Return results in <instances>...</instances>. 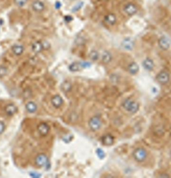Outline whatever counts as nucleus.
Masks as SVG:
<instances>
[{"instance_id":"1","label":"nucleus","mask_w":171,"mask_h":178,"mask_svg":"<svg viewBox=\"0 0 171 178\" xmlns=\"http://www.w3.org/2000/svg\"><path fill=\"white\" fill-rule=\"evenodd\" d=\"M123 107L126 111L132 113H136L139 109V104L129 98L125 100L123 103Z\"/></svg>"},{"instance_id":"2","label":"nucleus","mask_w":171,"mask_h":178,"mask_svg":"<svg viewBox=\"0 0 171 178\" xmlns=\"http://www.w3.org/2000/svg\"><path fill=\"white\" fill-rule=\"evenodd\" d=\"M88 124L92 131H96L100 129L102 125V122L100 117L99 116H94L90 120Z\"/></svg>"},{"instance_id":"3","label":"nucleus","mask_w":171,"mask_h":178,"mask_svg":"<svg viewBox=\"0 0 171 178\" xmlns=\"http://www.w3.org/2000/svg\"><path fill=\"white\" fill-rule=\"evenodd\" d=\"M133 156L137 162H143L147 157V153L144 148H138L133 151Z\"/></svg>"},{"instance_id":"4","label":"nucleus","mask_w":171,"mask_h":178,"mask_svg":"<svg viewBox=\"0 0 171 178\" xmlns=\"http://www.w3.org/2000/svg\"><path fill=\"white\" fill-rule=\"evenodd\" d=\"M35 163L36 165L39 167H43L46 166L48 163V157L44 154H40L36 157Z\"/></svg>"},{"instance_id":"5","label":"nucleus","mask_w":171,"mask_h":178,"mask_svg":"<svg viewBox=\"0 0 171 178\" xmlns=\"http://www.w3.org/2000/svg\"><path fill=\"white\" fill-rule=\"evenodd\" d=\"M157 79L158 82L161 84H165L169 81V74L165 71H162L158 74Z\"/></svg>"},{"instance_id":"6","label":"nucleus","mask_w":171,"mask_h":178,"mask_svg":"<svg viewBox=\"0 0 171 178\" xmlns=\"http://www.w3.org/2000/svg\"><path fill=\"white\" fill-rule=\"evenodd\" d=\"M170 45H171V42L169 39L165 36L162 37L158 40V45L162 50H168L169 48Z\"/></svg>"},{"instance_id":"7","label":"nucleus","mask_w":171,"mask_h":178,"mask_svg":"<svg viewBox=\"0 0 171 178\" xmlns=\"http://www.w3.org/2000/svg\"><path fill=\"white\" fill-rule=\"evenodd\" d=\"M134 45H135L134 42L133 40L130 38H125L121 43L122 47L127 50H132L134 47Z\"/></svg>"},{"instance_id":"8","label":"nucleus","mask_w":171,"mask_h":178,"mask_svg":"<svg viewBox=\"0 0 171 178\" xmlns=\"http://www.w3.org/2000/svg\"><path fill=\"white\" fill-rule=\"evenodd\" d=\"M37 129H38V132L42 136H45L48 134L49 130H50V128L47 123H42L38 125Z\"/></svg>"},{"instance_id":"9","label":"nucleus","mask_w":171,"mask_h":178,"mask_svg":"<svg viewBox=\"0 0 171 178\" xmlns=\"http://www.w3.org/2000/svg\"><path fill=\"white\" fill-rule=\"evenodd\" d=\"M137 7L132 3L127 4L124 7L125 12L129 15H133L137 12Z\"/></svg>"},{"instance_id":"10","label":"nucleus","mask_w":171,"mask_h":178,"mask_svg":"<svg viewBox=\"0 0 171 178\" xmlns=\"http://www.w3.org/2000/svg\"><path fill=\"white\" fill-rule=\"evenodd\" d=\"M52 106L54 108H59L62 106L63 104V100L60 96L56 95L52 97L51 99Z\"/></svg>"},{"instance_id":"11","label":"nucleus","mask_w":171,"mask_h":178,"mask_svg":"<svg viewBox=\"0 0 171 178\" xmlns=\"http://www.w3.org/2000/svg\"><path fill=\"white\" fill-rule=\"evenodd\" d=\"M4 110H5L6 114L7 115L12 116L14 115L17 111V108L15 104H7Z\"/></svg>"},{"instance_id":"12","label":"nucleus","mask_w":171,"mask_h":178,"mask_svg":"<svg viewBox=\"0 0 171 178\" xmlns=\"http://www.w3.org/2000/svg\"><path fill=\"white\" fill-rule=\"evenodd\" d=\"M32 9L37 12H41L45 9V5L40 1H35L32 4Z\"/></svg>"},{"instance_id":"13","label":"nucleus","mask_w":171,"mask_h":178,"mask_svg":"<svg viewBox=\"0 0 171 178\" xmlns=\"http://www.w3.org/2000/svg\"><path fill=\"white\" fill-rule=\"evenodd\" d=\"M103 144L106 146H110L113 144L114 139L113 136L110 134H107L102 137V140Z\"/></svg>"},{"instance_id":"14","label":"nucleus","mask_w":171,"mask_h":178,"mask_svg":"<svg viewBox=\"0 0 171 178\" xmlns=\"http://www.w3.org/2000/svg\"><path fill=\"white\" fill-rule=\"evenodd\" d=\"M116 20V17L113 14H109L107 15L105 17V21L110 25H113L114 24H115Z\"/></svg>"},{"instance_id":"15","label":"nucleus","mask_w":171,"mask_h":178,"mask_svg":"<svg viewBox=\"0 0 171 178\" xmlns=\"http://www.w3.org/2000/svg\"><path fill=\"white\" fill-rule=\"evenodd\" d=\"M43 49V43L40 42H36L32 45V50L35 53H39Z\"/></svg>"},{"instance_id":"16","label":"nucleus","mask_w":171,"mask_h":178,"mask_svg":"<svg viewBox=\"0 0 171 178\" xmlns=\"http://www.w3.org/2000/svg\"><path fill=\"white\" fill-rule=\"evenodd\" d=\"M142 64H143L144 68L148 71L152 70L154 68V66L153 61L149 58L145 60L143 62Z\"/></svg>"},{"instance_id":"17","label":"nucleus","mask_w":171,"mask_h":178,"mask_svg":"<svg viewBox=\"0 0 171 178\" xmlns=\"http://www.w3.org/2000/svg\"><path fill=\"white\" fill-rule=\"evenodd\" d=\"M112 56L110 53L107 51H105L102 56V60L103 63H104L105 64H108L112 61Z\"/></svg>"},{"instance_id":"18","label":"nucleus","mask_w":171,"mask_h":178,"mask_svg":"<svg viewBox=\"0 0 171 178\" xmlns=\"http://www.w3.org/2000/svg\"><path fill=\"white\" fill-rule=\"evenodd\" d=\"M26 109L29 113H34L37 110V106L35 103L32 101L27 103L26 105Z\"/></svg>"},{"instance_id":"19","label":"nucleus","mask_w":171,"mask_h":178,"mask_svg":"<svg viewBox=\"0 0 171 178\" xmlns=\"http://www.w3.org/2000/svg\"><path fill=\"white\" fill-rule=\"evenodd\" d=\"M128 71L130 74H137L138 72L139 71V66L137 64V63L135 62H132V63L130 64L128 66Z\"/></svg>"},{"instance_id":"20","label":"nucleus","mask_w":171,"mask_h":178,"mask_svg":"<svg viewBox=\"0 0 171 178\" xmlns=\"http://www.w3.org/2000/svg\"><path fill=\"white\" fill-rule=\"evenodd\" d=\"M24 50V47L20 45H14L12 48L13 52L16 56L21 55L23 53Z\"/></svg>"},{"instance_id":"21","label":"nucleus","mask_w":171,"mask_h":178,"mask_svg":"<svg viewBox=\"0 0 171 178\" xmlns=\"http://www.w3.org/2000/svg\"><path fill=\"white\" fill-rule=\"evenodd\" d=\"M82 68V67L81 63L79 62L72 63L69 65V70L72 72H77L80 70Z\"/></svg>"},{"instance_id":"22","label":"nucleus","mask_w":171,"mask_h":178,"mask_svg":"<svg viewBox=\"0 0 171 178\" xmlns=\"http://www.w3.org/2000/svg\"><path fill=\"white\" fill-rule=\"evenodd\" d=\"M61 89L63 92L65 93H67V92H70L72 88V85L70 83H69V82L65 81L61 85Z\"/></svg>"},{"instance_id":"23","label":"nucleus","mask_w":171,"mask_h":178,"mask_svg":"<svg viewBox=\"0 0 171 178\" xmlns=\"http://www.w3.org/2000/svg\"><path fill=\"white\" fill-rule=\"evenodd\" d=\"M99 52L96 50L91 51L89 54V57L91 60H92V61H97L99 58Z\"/></svg>"},{"instance_id":"24","label":"nucleus","mask_w":171,"mask_h":178,"mask_svg":"<svg viewBox=\"0 0 171 178\" xmlns=\"http://www.w3.org/2000/svg\"><path fill=\"white\" fill-rule=\"evenodd\" d=\"M7 69L4 67H0V78H3L7 74Z\"/></svg>"},{"instance_id":"25","label":"nucleus","mask_w":171,"mask_h":178,"mask_svg":"<svg viewBox=\"0 0 171 178\" xmlns=\"http://www.w3.org/2000/svg\"><path fill=\"white\" fill-rule=\"evenodd\" d=\"M96 154L97 155V156L99 157L100 159H103L105 156L104 151H103V150H102L101 148H98L96 150Z\"/></svg>"},{"instance_id":"26","label":"nucleus","mask_w":171,"mask_h":178,"mask_svg":"<svg viewBox=\"0 0 171 178\" xmlns=\"http://www.w3.org/2000/svg\"><path fill=\"white\" fill-rule=\"evenodd\" d=\"M14 1L17 5L20 7H23L27 3V0H14Z\"/></svg>"},{"instance_id":"27","label":"nucleus","mask_w":171,"mask_h":178,"mask_svg":"<svg viewBox=\"0 0 171 178\" xmlns=\"http://www.w3.org/2000/svg\"><path fill=\"white\" fill-rule=\"evenodd\" d=\"M83 4V2H80L79 3H78V4H76V5L73 8V10H72V11H73V12H76V11H78L79 9H81V7H82Z\"/></svg>"},{"instance_id":"28","label":"nucleus","mask_w":171,"mask_h":178,"mask_svg":"<svg viewBox=\"0 0 171 178\" xmlns=\"http://www.w3.org/2000/svg\"><path fill=\"white\" fill-rule=\"evenodd\" d=\"M5 129V125L2 121H0V134L3 132Z\"/></svg>"},{"instance_id":"29","label":"nucleus","mask_w":171,"mask_h":178,"mask_svg":"<svg viewBox=\"0 0 171 178\" xmlns=\"http://www.w3.org/2000/svg\"><path fill=\"white\" fill-rule=\"evenodd\" d=\"M81 63L82 68H87L91 66V64L89 62H81Z\"/></svg>"},{"instance_id":"30","label":"nucleus","mask_w":171,"mask_h":178,"mask_svg":"<svg viewBox=\"0 0 171 178\" xmlns=\"http://www.w3.org/2000/svg\"><path fill=\"white\" fill-rule=\"evenodd\" d=\"M84 42V40H83L82 38H78L77 39V42H76L77 44H79V43H80V44H82Z\"/></svg>"},{"instance_id":"31","label":"nucleus","mask_w":171,"mask_h":178,"mask_svg":"<svg viewBox=\"0 0 171 178\" xmlns=\"http://www.w3.org/2000/svg\"><path fill=\"white\" fill-rule=\"evenodd\" d=\"M65 20L67 21V22H70L71 20H72V18H71V17L70 16H66L65 18Z\"/></svg>"},{"instance_id":"32","label":"nucleus","mask_w":171,"mask_h":178,"mask_svg":"<svg viewBox=\"0 0 171 178\" xmlns=\"http://www.w3.org/2000/svg\"><path fill=\"white\" fill-rule=\"evenodd\" d=\"M61 4H60V2H58L56 3V8H57V9H59L60 7H61Z\"/></svg>"}]
</instances>
